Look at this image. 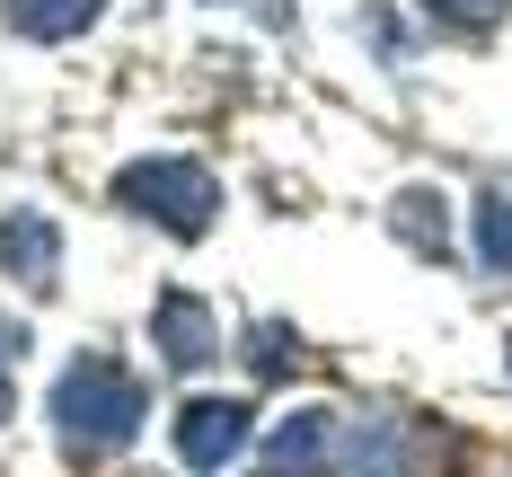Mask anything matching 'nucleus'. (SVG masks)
Wrapping results in <instances>:
<instances>
[{
	"label": "nucleus",
	"mask_w": 512,
	"mask_h": 477,
	"mask_svg": "<svg viewBox=\"0 0 512 477\" xmlns=\"http://www.w3.org/2000/svg\"><path fill=\"white\" fill-rule=\"evenodd\" d=\"M124 195H133V204H168L159 221H186V230H195V221H204V204H212V186L186 168V159H142V168L124 177Z\"/></svg>",
	"instance_id": "f257e3e1"
},
{
	"label": "nucleus",
	"mask_w": 512,
	"mask_h": 477,
	"mask_svg": "<svg viewBox=\"0 0 512 477\" xmlns=\"http://www.w3.org/2000/svg\"><path fill=\"white\" fill-rule=\"evenodd\" d=\"M89 18H98V0H9L18 36H80Z\"/></svg>",
	"instance_id": "f03ea898"
},
{
	"label": "nucleus",
	"mask_w": 512,
	"mask_h": 477,
	"mask_svg": "<svg viewBox=\"0 0 512 477\" xmlns=\"http://www.w3.org/2000/svg\"><path fill=\"white\" fill-rule=\"evenodd\" d=\"M477 239H486V257H495V265H512V204L477 212Z\"/></svg>",
	"instance_id": "7ed1b4c3"
},
{
	"label": "nucleus",
	"mask_w": 512,
	"mask_h": 477,
	"mask_svg": "<svg viewBox=\"0 0 512 477\" xmlns=\"http://www.w3.org/2000/svg\"><path fill=\"white\" fill-rule=\"evenodd\" d=\"M451 27H486V18H504V0H433Z\"/></svg>",
	"instance_id": "20e7f679"
}]
</instances>
